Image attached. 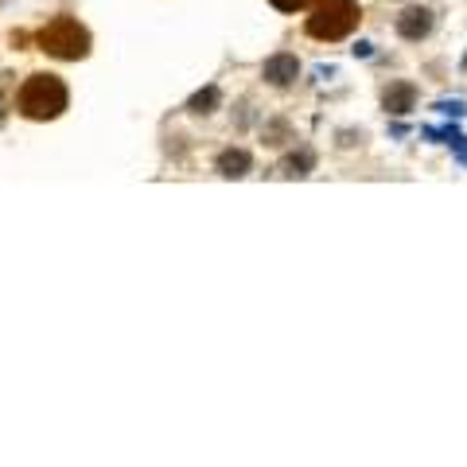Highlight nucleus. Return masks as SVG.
Instances as JSON below:
<instances>
[{"instance_id": "nucleus-1", "label": "nucleus", "mask_w": 467, "mask_h": 467, "mask_svg": "<svg viewBox=\"0 0 467 467\" xmlns=\"http://www.w3.org/2000/svg\"><path fill=\"white\" fill-rule=\"evenodd\" d=\"M16 106L24 117H32V121H51V117L67 109V86L55 75H32L20 86Z\"/></svg>"}, {"instance_id": "nucleus-2", "label": "nucleus", "mask_w": 467, "mask_h": 467, "mask_svg": "<svg viewBox=\"0 0 467 467\" xmlns=\"http://www.w3.org/2000/svg\"><path fill=\"white\" fill-rule=\"evenodd\" d=\"M358 20H362V12H358L355 0H319L316 12L308 16V36L327 39V43L347 39L358 27Z\"/></svg>"}, {"instance_id": "nucleus-3", "label": "nucleus", "mask_w": 467, "mask_h": 467, "mask_svg": "<svg viewBox=\"0 0 467 467\" xmlns=\"http://www.w3.org/2000/svg\"><path fill=\"white\" fill-rule=\"evenodd\" d=\"M36 39H39V51H47L55 58H86V51H90V32L70 16H55L51 24H43Z\"/></svg>"}, {"instance_id": "nucleus-4", "label": "nucleus", "mask_w": 467, "mask_h": 467, "mask_svg": "<svg viewBox=\"0 0 467 467\" xmlns=\"http://www.w3.org/2000/svg\"><path fill=\"white\" fill-rule=\"evenodd\" d=\"M300 75V63H296V55H273L269 63H265V78L273 86H292Z\"/></svg>"}, {"instance_id": "nucleus-5", "label": "nucleus", "mask_w": 467, "mask_h": 467, "mask_svg": "<svg viewBox=\"0 0 467 467\" xmlns=\"http://www.w3.org/2000/svg\"><path fill=\"white\" fill-rule=\"evenodd\" d=\"M398 32L405 39H425L432 32V12L429 8H409L405 16L398 20Z\"/></svg>"}, {"instance_id": "nucleus-6", "label": "nucleus", "mask_w": 467, "mask_h": 467, "mask_svg": "<svg viewBox=\"0 0 467 467\" xmlns=\"http://www.w3.org/2000/svg\"><path fill=\"white\" fill-rule=\"evenodd\" d=\"M218 171L230 175V180H238V175L250 171V152H242V149H226L223 156H218Z\"/></svg>"}, {"instance_id": "nucleus-7", "label": "nucleus", "mask_w": 467, "mask_h": 467, "mask_svg": "<svg viewBox=\"0 0 467 467\" xmlns=\"http://www.w3.org/2000/svg\"><path fill=\"white\" fill-rule=\"evenodd\" d=\"M413 98H417L413 86L398 82V86H389V90H386V109L389 113H409V109H413Z\"/></svg>"}, {"instance_id": "nucleus-8", "label": "nucleus", "mask_w": 467, "mask_h": 467, "mask_svg": "<svg viewBox=\"0 0 467 467\" xmlns=\"http://www.w3.org/2000/svg\"><path fill=\"white\" fill-rule=\"evenodd\" d=\"M214 101H218V90H207V94H199V98L192 101V109H195V113H211Z\"/></svg>"}, {"instance_id": "nucleus-9", "label": "nucleus", "mask_w": 467, "mask_h": 467, "mask_svg": "<svg viewBox=\"0 0 467 467\" xmlns=\"http://www.w3.org/2000/svg\"><path fill=\"white\" fill-rule=\"evenodd\" d=\"M273 5L281 8V12H296V8H304V5H308V0H273Z\"/></svg>"}]
</instances>
